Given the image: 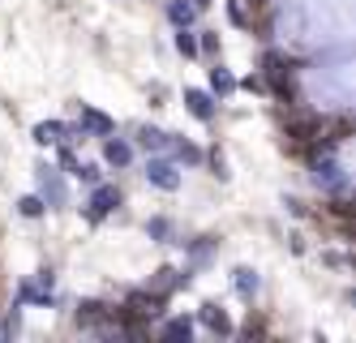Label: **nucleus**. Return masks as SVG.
<instances>
[{"label":"nucleus","mask_w":356,"mask_h":343,"mask_svg":"<svg viewBox=\"0 0 356 343\" xmlns=\"http://www.w3.org/2000/svg\"><path fill=\"white\" fill-rule=\"evenodd\" d=\"M146 180H150V184H159V189H176V184H181L176 168H172V163H163V159L146 163Z\"/></svg>","instance_id":"obj_1"},{"label":"nucleus","mask_w":356,"mask_h":343,"mask_svg":"<svg viewBox=\"0 0 356 343\" xmlns=\"http://www.w3.org/2000/svg\"><path fill=\"white\" fill-rule=\"evenodd\" d=\"M138 138H142L146 150H163V146H168V134H159V129H142Z\"/></svg>","instance_id":"obj_10"},{"label":"nucleus","mask_w":356,"mask_h":343,"mask_svg":"<svg viewBox=\"0 0 356 343\" xmlns=\"http://www.w3.org/2000/svg\"><path fill=\"white\" fill-rule=\"evenodd\" d=\"M211 86H215V95H227V90H232V86H236V77H232V73H227L223 65H215V69H211Z\"/></svg>","instance_id":"obj_8"},{"label":"nucleus","mask_w":356,"mask_h":343,"mask_svg":"<svg viewBox=\"0 0 356 343\" xmlns=\"http://www.w3.org/2000/svg\"><path fill=\"white\" fill-rule=\"evenodd\" d=\"M236 292H258V275H253V271H236Z\"/></svg>","instance_id":"obj_13"},{"label":"nucleus","mask_w":356,"mask_h":343,"mask_svg":"<svg viewBox=\"0 0 356 343\" xmlns=\"http://www.w3.org/2000/svg\"><path fill=\"white\" fill-rule=\"evenodd\" d=\"M104 159H108V163H116V168H124V163L134 159V150H129V142H116V138H112V142L104 146Z\"/></svg>","instance_id":"obj_7"},{"label":"nucleus","mask_w":356,"mask_h":343,"mask_svg":"<svg viewBox=\"0 0 356 343\" xmlns=\"http://www.w3.org/2000/svg\"><path fill=\"white\" fill-rule=\"evenodd\" d=\"M82 120H86L90 129H99V134H112V120H108L104 112H90V108H82Z\"/></svg>","instance_id":"obj_11"},{"label":"nucleus","mask_w":356,"mask_h":343,"mask_svg":"<svg viewBox=\"0 0 356 343\" xmlns=\"http://www.w3.org/2000/svg\"><path fill=\"white\" fill-rule=\"evenodd\" d=\"M202 322H207L215 335H227V330H232V322H227V313H223L219 305H202Z\"/></svg>","instance_id":"obj_4"},{"label":"nucleus","mask_w":356,"mask_h":343,"mask_svg":"<svg viewBox=\"0 0 356 343\" xmlns=\"http://www.w3.org/2000/svg\"><path fill=\"white\" fill-rule=\"evenodd\" d=\"M168 17H172L176 26H189V22H193V5H185V0H172V5H168Z\"/></svg>","instance_id":"obj_9"},{"label":"nucleus","mask_w":356,"mask_h":343,"mask_svg":"<svg viewBox=\"0 0 356 343\" xmlns=\"http://www.w3.org/2000/svg\"><path fill=\"white\" fill-rule=\"evenodd\" d=\"M163 335H168V339H189V335H193V326H189L185 318H176V322H168V330H163Z\"/></svg>","instance_id":"obj_15"},{"label":"nucleus","mask_w":356,"mask_h":343,"mask_svg":"<svg viewBox=\"0 0 356 343\" xmlns=\"http://www.w3.org/2000/svg\"><path fill=\"white\" fill-rule=\"evenodd\" d=\"M39 184H43V202H52V206H65V184L52 168H43L39 172Z\"/></svg>","instance_id":"obj_2"},{"label":"nucleus","mask_w":356,"mask_h":343,"mask_svg":"<svg viewBox=\"0 0 356 343\" xmlns=\"http://www.w3.org/2000/svg\"><path fill=\"white\" fill-rule=\"evenodd\" d=\"M17 206H22V215H26V219H39V215H43V198H35V193L22 198Z\"/></svg>","instance_id":"obj_12"},{"label":"nucleus","mask_w":356,"mask_h":343,"mask_svg":"<svg viewBox=\"0 0 356 343\" xmlns=\"http://www.w3.org/2000/svg\"><path fill=\"white\" fill-rule=\"evenodd\" d=\"M116 202H120V193L116 189H108V184H99V189H95V215H108V210H116Z\"/></svg>","instance_id":"obj_6"},{"label":"nucleus","mask_w":356,"mask_h":343,"mask_svg":"<svg viewBox=\"0 0 356 343\" xmlns=\"http://www.w3.org/2000/svg\"><path fill=\"white\" fill-rule=\"evenodd\" d=\"M65 134H69V129H65L60 120H47V125H35V142H43V146H52V142H65Z\"/></svg>","instance_id":"obj_5"},{"label":"nucleus","mask_w":356,"mask_h":343,"mask_svg":"<svg viewBox=\"0 0 356 343\" xmlns=\"http://www.w3.org/2000/svg\"><path fill=\"white\" fill-rule=\"evenodd\" d=\"M185 108H189L197 120H211V116H215V103H211L207 90H185Z\"/></svg>","instance_id":"obj_3"},{"label":"nucleus","mask_w":356,"mask_h":343,"mask_svg":"<svg viewBox=\"0 0 356 343\" xmlns=\"http://www.w3.org/2000/svg\"><path fill=\"white\" fill-rule=\"evenodd\" d=\"M176 47H181V56H197V39L181 26V35H176Z\"/></svg>","instance_id":"obj_14"}]
</instances>
